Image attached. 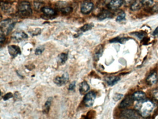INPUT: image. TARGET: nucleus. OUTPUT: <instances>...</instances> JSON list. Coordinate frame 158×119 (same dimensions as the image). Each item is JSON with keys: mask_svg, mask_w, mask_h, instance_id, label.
<instances>
[{"mask_svg": "<svg viewBox=\"0 0 158 119\" xmlns=\"http://www.w3.org/2000/svg\"><path fill=\"white\" fill-rule=\"evenodd\" d=\"M141 1L143 5L148 6L152 5L153 3V0H141Z\"/></svg>", "mask_w": 158, "mask_h": 119, "instance_id": "27", "label": "nucleus"}, {"mask_svg": "<svg viewBox=\"0 0 158 119\" xmlns=\"http://www.w3.org/2000/svg\"><path fill=\"white\" fill-rule=\"evenodd\" d=\"M45 50V47L43 46H40L36 49L35 54L36 55H40L43 53Z\"/></svg>", "mask_w": 158, "mask_h": 119, "instance_id": "25", "label": "nucleus"}, {"mask_svg": "<svg viewBox=\"0 0 158 119\" xmlns=\"http://www.w3.org/2000/svg\"><path fill=\"white\" fill-rule=\"evenodd\" d=\"M153 97L158 101V89H155L152 92Z\"/></svg>", "mask_w": 158, "mask_h": 119, "instance_id": "32", "label": "nucleus"}, {"mask_svg": "<svg viewBox=\"0 0 158 119\" xmlns=\"http://www.w3.org/2000/svg\"><path fill=\"white\" fill-rule=\"evenodd\" d=\"M96 98V94L94 91H90L87 93L84 98V104L87 107L93 106Z\"/></svg>", "mask_w": 158, "mask_h": 119, "instance_id": "4", "label": "nucleus"}, {"mask_svg": "<svg viewBox=\"0 0 158 119\" xmlns=\"http://www.w3.org/2000/svg\"><path fill=\"white\" fill-rule=\"evenodd\" d=\"M136 109L141 116L144 118L150 115L154 108L153 103L148 99H143L138 101L135 106Z\"/></svg>", "mask_w": 158, "mask_h": 119, "instance_id": "1", "label": "nucleus"}, {"mask_svg": "<svg viewBox=\"0 0 158 119\" xmlns=\"http://www.w3.org/2000/svg\"><path fill=\"white\" fill-rule=\"evenodd\" d=\"M132 97L134 100L138 101H141L145 99L146 95L142 91H137L132 95Z\"/></svg>", "mask_w": 158, "mask_h": 119, "instance_id": "15", "label": "nucleus"}, {"mask_svg": "<svg viewBox=\"0 0 158 119\" xmlns=\"http://www.w3.org/2000/svg\"><path fill=\"white\" fill-rule=\"evenodd\" d=\"M103 52V47L102 45H99L98 46L94 51V56H93L94 60H96V61L99 60L100 58L102 55Z\"/></svg>", "mask_w": 158, "mask_h": 119, "instance_id": "13", "label": "nucleus"}, {"mask_svg": "<svg viewBox=\"0 0 158 119\" xmlns=\"http://www.w3.org/2000/svg\"><path fill=\"white\" fill-rule=\"evenodd\" d=\"M17 12L23 16H29L32 14L31 5L28 1H23L19 2L17 6Z\"/></svg>", "mask_w": 158, "mask_h": 119, "instance_id": "2", "label": "nucleus"}, {"mask_svg": "<svg viewBox=\"0 0 158 119\" xmlns=\"http://www.w3.org/2000/svg\"><path fill=\"white\" fill-rule=\"evenodd\" d=\"M8 51L10 55L14 58L17 56V55H20L21 54L20 47L14 45L9 46H8Z\"/></svg>", "mask_w": 158, "mask_h": 119, "instance_id": "9", "label": "nucleus"}, {"mask_svg": "<svg viewBox=\"0 0 158 119\" xmlns=\"http://www.w3.org/2000/svg\"><path fill=\"white\" fill-rule=\"evenodd\" d=\"M76 86V82H73L70 84L69 86V90L71 91H73L74 90Z\"/></svg>", "mask_w": 158, "mask_h": 119, "instance_id": "31", "label": "nucleus"}, {"mask_svg": "<svg viewBox=\"0 0 158 119\" xmlns=\"http://www.w3.org/2000/svg\"><path fill=\"white\" fill-rule=\"evenodd\" d=\"M5 41V36L3 33L2 30H1V35H0V42L1 44H2Z\"/></svg>", "mask_w": 158, "mask_h": 119, "instance_id": "29", "label": "nucleus"}, {"mask_svg": "<svg viewBox=\"0 0 158 119\" xmlns=\"http://www.w3.org/2000/svg\"><path fill=\"white\" fill-rule=\"evenodd\" d=\"M153 10L154 11H158V4H157L154 6L153 7Z\"/></svg>", "mask_w": 158, "mask_h": 119, "instance_id": "35", "label": "nucleus"}, {"mask_svg": "<svg viewBox=\"0 0 158 119\" xmlns=\"http://www.w3.org/2000/svg\"><path fill=\"white\" fill-rule=\"evenodd\" d=\"M153 35H158V27L156 28L153 33Z\"/></svg>", "mask_w": 158, "mask_h": 119, "instance_id": "34", "label": "nucleus"}, {"mask_svg": "<svg viewBox=\"0 0 158 119\" xmlns=\"http://www.w3.org/2000/svg\"><path fill=\"white\" fill-rule=\"evenodd\" d=\"M111 12L107 10H103L102 11L98 16V18L99 20H103L108 18H110L112 16Z\"/></svg>", "mask_w": 158, "mask_h": 119, "instance_id": "14", "label": "nucleus"}, {"mask_svg": "<svg viewBox=\"0 0 158 119\" xmlns=\"http://www.w3.org/2000/svg\"><path fill=\"white\" fill-rule=\"evenodd\" d=\"M123 2V0H111L108 4V7L112 10H115L121 7Z\"/></svg>", "mask_w": 158, "mask_h": 119, "instance_id": "10", "label": "nucleus"}, {"mask_svg": "<svg viewBox=\"0 0 158 119\" xmlns=\"http://www.w3.org/2000/svg\"><path fill=\"white\" fill-rule=\"evenodd\" d=\"M123 95L120 94H115L113 97V99L115 100V101H118L122 99L123 97Z\"/></svg>", "mask_w": 158, "mask_h": 119, "instance_id": "28", "label": "nucleus"}, {"mask_svg": "<svg viewBox=\"0 0 158 119\" xmlns=\"http://www.w3.org/2000/svg\"><path fill=\"white\" fill-rule=\"evenodd\" d=\"M28 38V36L26 33L22 31H16L13 33L12 39L15 42H20Z\"/></svg>", "mask_w": 158, "mask_h": 119, "instance_id": "6", "label": "nucleus"}, {"mask_svg": "<svg viewBox=\"0 0 158 119\" xmlns=\"http://www.w3.org/2000/svg\"><path fill=\"white\" fill-rule=\"evenodd\" d=\"M68 59V55L65 53H61L58 57V61L61 64H64L65 63Z\"/></svg>", "mask_w": 158, "mask_h": 119, "instance_id": "20", "label": "nucleus"}, {"mask_svg": "<svg viewBox=\"0 0 158 119\" xmlns=\"http://www.w3.org/2000/svg\"><path fill=\"white\" fill-rule=\"evenodd\" d=\"M124 1L125 3L128 4L131 2V0H124Z\"/></svg>", "mask_w": 158, "mask_h": 119, "instance_id": "36", "label": "nucleus"}, {"mask_svg": "<svg viewBox=\"0 0 158 119\" xmlns=\"http://www.w3.org/2000/svg\"><path fill=\"white\" fill-rule=\"evenodd\" d=\"M52 99V98H49L48 99L47 102L45 103L44 108H43V112H44V113H47L49 111L51 105Z\"/></svg>", "mask_w": 158, "mask_h": 119, "instance_id": "21", "label": "nucleus"}, {"mask_svg": "<svg viewBox=\"0 0 158 119\" xmlns=\"http://www.w3.org/2000/svg\"><path fill=\"white\" fill-rule=\"evenodd\" d=\"M146 81L148 84L149 85L151 86L155 84L158 81L157 73L155 71L151 73L147 77Z\"/></svg>", "mask_w": 158, "mask_h": 119, "instance_id": "12", "label": "nucleus"}, {"mask_svg": "<svg viewBox=\"0 0 158 119\" xmlns=\"http://www.w3.org/2000/svg\"><path fill=\"white\" fill-rule=\"evenodd\" d=\"M125 13L123 12V11H122V12H121V13L118 15V16H117V18H116V21H122V20H124L125 19Z\"/></svg>", "mask_w": 158, "mask_h": 119, "instance_id": "24", "label": "nucleus"}, {"mask_svg": "<svg viewBox=\"0 0 158 119\" xmlns=\"http://www.w3.org/2000/svg\"><path fill=\"white\" fill-rule=\"evenodd\" d=\"M128 40L127 38L125 37H115L110 41V42H119L123 44Z\"/></svg>", "mask_w": 158, "mask_h": 119, "instance_id": "22", "label": "nucleus"}, {"mask_svg": "<svg viewBox=\"0 0 158 119\" xmlns=\"http://www.w3.org/2000/svg\"><path fill=\"white\" fill-rule=\"evenodd\" d=\"M120 80V77L115 76H110V77H107L105 79V81L108 85L111 86L115 85Z\"/></svg>", "mask_w": 158, "mask_h": 119, "instance_id": "17", "label": "nucleus"}, {"mask_svg": "<svg viewBox=\"0 0 158 119\" xmlns=\"http://www.w3.org/2000/svg\"><path fill=\"white\" fill-rule=\"evenodd\" d=\"M69 81L68 73H65L61 76H57L54 79V82L59 86H62L65 84Z\"/></svg>", "mask_w": 158, "mask_h": 119, "instance_id": "7", "label": "nucleus"}, {"mask_svg": "<svg viewBox=\"0 0 158 119\" xmlns=\"http://www.w3.org/2000/svg\"><path fill=\"white\" fill-rule=\"evenodd\" d=\"M121 119H140V115L136 111L133 109H126L120 114Z\"/></svg>", "mask_w": 158, "mask_h": 119, "instance_id": "3", "label": "nucleus"}, {"mask_svg": "<svg viewBox=\"0 0 158 119\" xmlns=\"http://www.w3.org/2000/svg\"><path fill=\"white\" fill-rule=\"evenodd\" d=\"M13 97V95L11 93H9L8 94H6L5 95L3 96V99L4 100H8L10 99Z\"/></svg>", "mask_w": 158, "mask_h": 119, "instance_id": "30", "label": "nucleus"}, {"mask_svg": "<svg viewBox=\"0 0 158 119\" xmlns=\"http://www.w3.org/2000/svg\"><path fill=\"white\" fill-rule=\"evenodd\" d=\"M15 24V22H13V23H11V24L8 25V28L7 29V34H9L11 32V31L14 28Z\"/></svg>", "mask_w": 158, "mask_h": 119, "instance_id": "26", "label": "nucleus"}, {"mask_svg": "<svg viewBox=\"0 0 158 119\" xmlns=\"http://www.w3.org/2000/svg\"><path fill=\"white\" fill-rule=\"evenodd\" d=\"M93 27H94V24L93 23H87V24H85L83 27H81L80 30L82 32H86L91 29Z\"/></svg>", "mask_w": 158, "mask_h": 119, "instance_id": "23", "label": "nucleus"}, {"mask_svg": "<svg viewBox=\"0 0 158 119\" xmlns=\"http://www.w3.org/2000/svg\"><path fill=\"white\" fill-rule=\"evenodd\" d=\"M58 8L62 14L64 15H69L73 11V7L68 5L67 4H61V5Z\"/></svg>", "mask_w": 158, "mask_h": 119, "instance_id": "11", "label": "nucleus"}, {"mask_svg": "<svg viewBox=\"0 0 158 119\" xmlns=\"http://www.w3.org/2000/svg\"><path fill=\"white\" fill-rule=\"evenodd\" d=\"M143 5L141 0H135L131 4L130 8L132 11H138L141 8Z\"/></svg>", "mask_w": 158, "mask_h": 119, "instance_id": "16", "label": "nucleus"}, {"mask_svg": "<svg viewBox=\"0 0 158 119\" xmlns=\"http://www.w3.org/2000/svg\"><path fill=\"white\" fill-rule=\"evenodd\" d=\"M93 7H94V4L92 2H85L81 5V12L84 15H88L93 10Z\"/></svg>", "mask_w": 158, "mask_h": 119, "instance_id": "5", "label": "nucleus"}, {"mask_svg": "<svg viewBox=\"0 0 158 119\" xmlns=\"http://www.w3.org/2000/svg\"><path fill=\"white\" fill-rule=\"evenodd\" d=\"M134 100L132 96L128 95L125 97V98L122 100L120 103L119 107L120 108H124L129 107L132 104L133 100Z\"/></svg>", "mask_w": 158, "mask_h": 119, "instance_id": "8", "label": "nucleus"}, {"mask_svg": "<svg viewBox=\"0 0 158 119\" xmlns=\"http://www.w3.org/2000/svg\"><path fill=\"white\" fill-rule=\"evenodd\" d=\"M135 35L137 36L139 39H141L145 36V34L144 33H135Z\"/></svg>", "mask_w": 158, "mask_h": 119, "instance_id": "33", "label": "nucleus"}, {"mask_svg": "<svg viewBox=\"0 0 158 119\" xmlns=\"http://www.w3.org/2000/svg\"><path fill=\"white\" fill-rule=\"evenodd\" d=\"M89 86L87 82H83L80 85L79 92L81 95H84L89 91Z\"/></svg>", "mask_w": 158, "mask_h": 119, "instance_id": "19", "label": "nucleus"}, {"mask_svg": "<svg viewBox=\"0 0 158 119\" xmlns=\"http://www.w3.org/2000/svg\"><path fill=\"white\" fill-rule=\"evenodd\" d=\"M40 10L46 15L53 16L56 14V12L55 10L48 7H42Z\"/></svg>", "mask_w": 158, "mask_h": 119, "instance_id": "18", "label": "nucleus"}]
</instances>
